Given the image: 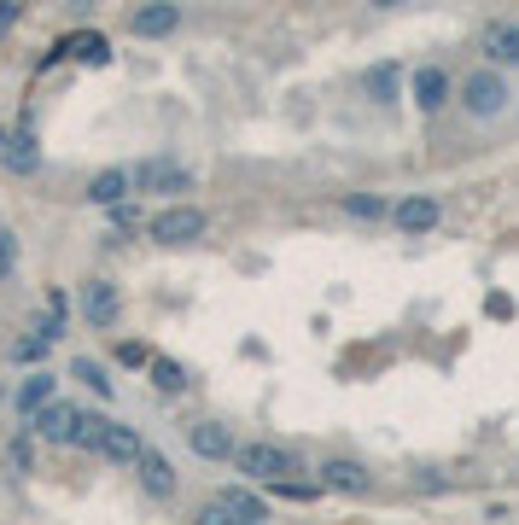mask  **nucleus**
<instances>
[{"label":"nucleus","instance_id":"nucleus-27","mask_svg":"<svg viewBox=\"0 0 519 525\" xmlns=\"http://www.w3.org/2000/svg\"><path fill=\"white\" fill-rule=\"evenodd\" d=\"M117 362H123V368H152V350L140 345V339H123V345H117Z\"/></svg>","mask_w":519,"mask_h":525},{"label":"nucleus","instance_id":"nucleus-2","mask_svg":"<svg viewBox=\"0 0 519 525\" xmlns=\"http://www.w3.org/2000/svg\"><path fill=\"white\" fill-rule=\"evenodd\" d=\"M263 520H269V502H263L257 490H240V485L216 490L205 508H199V525H263Z\"/></svg>","mask_w":519,"mask_h":525},{"label":"nucleus","instance_id":"nucleus-30","mask_svg":"<svg viewBox=\"0 0 519 525\" xmlns=\"http://www.w3.org/2000/svg\"><path fill=\"white\" fill-rule=\"evenodd\" d=\"M18 12H24V0H0V35L18 24Z\"/></svg>","mask_w":519,"mask_h":525},{"label":"nucleus","instance_id":"nucleus-13","mask_svg":"<svg viewBox=\"0 0 519 525\" xmlns=\"http://www.w3.org/2000/svg\"><path fill=\"white\" fill-rule=\"evenodd\" d=\"M321 485L339 490V496H368L374 473H368L362 461H350V455H333V461H321Z\"/></svg>","mask_w":519,"mask_h":525},{"label":"nucleus","instance_id":"nucleus-19","mask_svg":"<svg viewBox=\"0 0 519 525\" xmlns=\"http://www.w3.org/2000/svg\"><path fill=\"white\" fill-rule=\"evenodd\" d=\"M362 88H368V100L374 105H397L403 100V70L397 65H374L368 76H362Z\"/></svg>","mask_w":519,"mask_h":525},{"label":"nucleus","instance_id":"nucleus-7","mask_svg":"<svg viewBox=\"0 0 519 525\" xmlns=\"http://www.w3.org/2000/svg\"><path fill=\"white\" fill-rule=\"evenodd\" d=\"M135 479H140V490H146L152 502H175V490H181V479H175V467H170V455H158L152 444L140 450Z\"/></svg>","mask_w":519,"mask_h":525},{"label":"nucleus","instance_id":"nucleus-4","mask_svg":"<svg viewBox=\"0 0 519 525\" xmlns=\"http://www.w3.org/2000/svg\"><path fill=\"white\" fill-rule=\"evenodd\" d=\"M146 234L158 245H193V240H205V210L199 205H170V210H158L152 222H146Z\"/></svg>","mask_w":519,"mask_h":525},{"label":"nucleus","instance_id":"nucleus-10","mask_svg":"<svg viewBox=\"0 0 519 525\" xmlns=\"http://www.w3.org/2000/svg\"><path fill=\"white\" fill-rule=\"evenodd\" d=\"M117 315H123L117 280H88V286H82V321H88V327H117Z\"/></svg>","mask_w":519,"mask_h":525},{"label":"nucleus","instance_id":"nucleus-1","mask_svg":"<svg viewBox=\"0 0 519 525\" xmlns=\"http://www.w3.org/2000/svg\"><path fill=\"white\" fill-rule=\"evenodd\" d=\"M508 100H514V88H508L502 65H485V70H467V76H461V111H467V117L490 123V117L508 111Z\"/></svg>","mask_w":519,"mask_h":525},{"label":"nucleus","instance_id":"nucleus-28","mask_svg":"<svg viewBox=\"0 0 519 525\" xmlns=\"http://www.w3.org/2000/svg\"><path fill=\"white\" fill-rule=\"evenodd\" d=\"M12 269H18V240H12V234L0 228V280L12 275Z\"/></svg>","mask_w":519,"mask_h":525},{"label":"nucleus","instance_id":"nucleus-25","mask_svg":"<svg viewBox=\"0 0 519 525\" xmlns=\"http://www.w3.org/2000/svg\"><path fill=\"white\" fill-rule=\"evenodd\" d=\"M152 385H158V391H181V385H187V368L170 362V356H152Z\"/></svg>","mask_w":519,"mask_h":525},{"label":"nucleus","instance_id":"nucleus-23","mask_svg":"<svg viewBox=\"0 0 519 525\" xmlns=\"http://www.w3.org/2000/svg\"><path fill=\"white\" fill-rule=\"evenodd\" d=\"M100 438H105V415H88V409H82V420H76V432H70V450H88V455H100Z\"/></svg>","mask_w":519,"mask_h":525},{"label":"nucleus","instance_id":"nucleus-18","mask_svg":"<svg viewBox=\"0 0 519 525\" xmlns=\"http://www.w3.org/2000/svg\"><path fill=\"white\" fill-rule=\"evenodd\" d=\"M53 397H59V380H53V374H47V368H35L30 380L18 385V397H12V403H18V415L30 420L35 409H41V403H53Z\"/></svg>","mask_w":519,"mask_h":525},{"label":"nucleus","instance_id":"nucleus-5","mask_svg":"<svg viewBox=\"0 0 519 525\" xmlns=\"http://www.w3.org/2000/svg\"><path fill=\"white\" fill-rule=\"evenodd\" d=\"M129 175H135V193H187L193 187V170L175 158H140Z\"/></svg>","mask_w":519,"mask_h":525},{"label":"nucleus","instance_id":"nucleus-15","mask_svg":"<svg viewBox=\"0 0 519 525\" xmlns=\"http://www.w3.org/2000/svg\"><path fill=\"white\" fill-rule=\"evenodd\" d=\"M129 193H135V175L123 170V164H111V170H100L94 181H88V205H105V210L123 205Z\"/></svg>","mask_w":519,"mask_h":525},{"label":"nucleus","instance_id":"nucleus-17","mask_svg":"<svg viewBox=\"0 0 519 525\" xmlns=\"http://www.w3.org/2000/svg\"><path fill=\"white\" fill-rule=\"evenodd\" d=\"M53 59H82V65H111V41L105 35H65L59 47H53Z\"/></svg>","mask_w":519,"mask_h":525},{"label":"nucleus","instance_id":"nucleus-3","mask_svg":"<svg viewBox=\"0 0 519 525\" xmlns=\"http://www.w3.org/2000/svg\"><path fill=\"white\" fill-rule=\"evenodd\" d=\"M240 473L251 485H275V479H292V473H304V461L292 450H280V444H240Z\"/></svg>","mask_w":519,"mask_h":525},{"label":"nucleus","instance_id":"nucleus-31","mask_svg":"<svg viewBox=\"0 0 519 525\" xmlns=\"http://www.w3.org/2000/svg\"><path fill=\"white\" fill-rule=\"evenodd\" d=\"M415 485H420V490H444V485H450V479H444V473H438V467H426V473H420Z\"/></svg>","mask_w":519,"mask_h":525},{"label":"nucleus","instance_id":"nucleus-29","mask_svg":"<svg viewBox=\"0 0 519 525\" xmlns=\"http://www.w3.org/2000/svg\"><path fill=\"white\" fill-rule=\"evenodd\" d=\"M111 228H123V234H129V228H140V210L135 205H111Z\"/></svg>","mask_w":519,"mask_h":525},{"label":"nucleus","instance_id":"nucleus-20","mask_svg":"<svg viewBox=\"0 0 519 525\" xmlns=\"http://www.w3.org/2000/svg\"><path fill=\"white\" fill-rule=\"evenodd\" d=\"M6 170H18V175H30V170H41V146H35V135L30 129H18V135L6 140Z\"/></svg>","mask_w":519,"mask_h":525},{"label":"nucleus","instance_id":"nucleus-26","mask_svg":"<svg viewBox=\"0 0 519 525\" xmlns=\"http://www.w3.org/2000/svg\"><path fill=\"white\" fill-rule=\"evenodd\" d=\"M30 426H24V432H18V438H12V444H6V461H12V473H30L35 467V450H30Z\"/></svg>","mask_w":519,"mask_h":525},{"label":"nucleus","instance_id":"nucleus-24","mask_svg":"<svg viewBox=\"0 0 519 525\" xmlns=\"http://www.w3.org/2000/svg\"><path fill=\"white\" fill-rule=\"evenodd\" d=\"M70 374H76V380H88V391H100V397H111V380H105V362H94V356H76V362H70Z\"/></svg>","mask_w":519,"mask_h":525},{"label":"nucleus","instance_id":"nucleus-11","mask_svg":"<svg viewBox=\"0 0 519 525\" xmlns=\"http://www.w3.org/2000/svg\"><path fill=\"white\" fill-rule=\"evenodd\" d=\"M187 444H193V455H205V461H234L240 455V438L222 420H193L187 426Z\"/></svg>","mask_w":519,"mask_h":525},{"label":"nucleus","instance_id":"nucleus-16","mask_svg":"<svg viewBox=\"0 0 519 525\" xmlns=\"http://www.w3.org/2000/svg\"><path fill=\"white\" fill-rule=\"evenodd\" d=\"M479 47H485V59H490V65L519 70V24H490V30L479 35Z\"/></svg>","mask_w":519,"mask_h":525},{"label":"nucleus","instance_id":"nucleus-12","mask_svg":"<svg viewBox=\"0 0 519 525\" xmlns=\"http://www.w3.org/2000/svg\"><path fill=\"white\" fill-rule=\"evenodd\" d=\"M409 94H415V105L426 111V117H438L444 105H450V70H438V65H420L415 76H409Z\"/></svg>","mask_w":519,"mask_h":525},{"label":"nucleus","instance_id":"nucleus-6","mask_svg":"<svg viewBox=\"0 0 519 525\" xmlns=\"http://www.w3.org/2000/svg\"><path fill=\"white\" fill-rule=\"evenodd\" d=\"M181 30V6L175 0H146V6H135L129 12V35L135 41H164V35Z\"/></svg>","mask_w":519,"mask_h":525},{"label":"nucleus","instance_id":"nucleus-32","mask_svg":"<svg viewBox=\"0 0 519 525\" xmlns=\"http://www.w3.org/2000/svg\"><path fill=\"white\" fill-rule=\"evenodd\" d=\"M374 12H397V6H409V0H368Z\"/></svg>","mask_w":519,"mask_h":525},{"label":"nucleus","instance_id":"nucleus-22","mask_svg":"<svg viewBox=\"0 0 519 525\" xmlns=\"http://www.w3.org/2000/svg\"><path fill=\"white\" fill-rule=\"evenodd\" d=\"M339 205H345V216H356V222H385V216H391L385 193H345Z\"/></svg>","mask_w":519,"mask_h":525},{"label":"nucleus","instance_id":"nucleus-9","mask_svg":"<svg viewBox=\"0 0 519 525\" xmlns=\"http://www.w3.org/2000/svg\"><path fill=\"white\" fill-rule=\"evenodd\" d=\"M76 420H82V409L65 403V397H53V403H41V409L30 415V432H35V438H47V444H70Z\"/></svg>","mask_w":519,"mask_h":525},{"label":"nucleus","instance_id":"nucleus-14","mask_svg":"<svg viewBox=\"0 0 519 525\" xmlns=\"http://www.w3.org/2000/svg\"><path fill=\"white\" fill-rule=\"evenodd\" d=\"M140 450H146V438H140L135 426H123V420H105V438H100V455H105V461H117V467H135Z\"/></svg>","mask_w":519,"mask_h":525},{"label":"nucleus","instance_id":"nucleus-8","mask_svg":"<svg viewBox=\"0 0 519 525\" xmlns=\"http://www.w3.org/2000/svg\"><path fill=\"white\" fill-rule=\"evenodd\" d=\"M438 216H444V205H438L432 193H409V199H397V205H391L397 234H409V240H415V234H432V228H438Z\"/></svg>","mask_w":519,"mask_h":525},{"label":"nucleus","instance_id":"nucleus-21","mask_svg":"<svg viewBox=\"0 0 519 525\" xmlns=\"http://www.w3.org/2000/svg\"><path fill=\"white\" fill-rule=\"evenodd\" d=\"M59 345V333H53V327H41V321H35L30 333H24V339H18V345H12V362H47V350Z\"/></svg>","mask_w":519,"mask_h":525}]
</instances>
